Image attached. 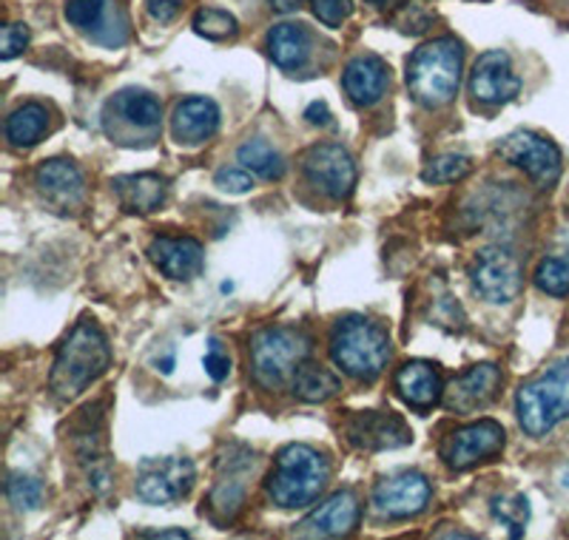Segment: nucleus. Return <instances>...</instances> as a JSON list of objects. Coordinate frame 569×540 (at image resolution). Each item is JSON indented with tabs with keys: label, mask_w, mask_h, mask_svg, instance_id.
Listing matches in <instances>:
<instances>
[{
	"label": "nucleus",
	"mask_w": 569,
	"mask_h": 540,
	"mask_svg": "<svg viewBox=\"0 0 569 540\" xmlns=\"http://www.w3.org/2000/svg\"><path fill=\"white\" fill-rule=\"evenodd\" d=\"M109 364L111 350L103 330L91 319H83V322L74 324V330L60 344L49 384H52L58 399L71 401L78 399L83 390H89L109 370Z\"/></svg>",
	"instance_id": "nucleus-1"
},
{
	"label": "nucleus",
	"mask_w": 569,
	"mask_h": 540,
	"mask_svg": "<svg viewBox=\"0 0 569 540\" xmlns=\"http://www.w3.org/2000/svg\"><path fill=\"white\" fill-rule=\"evenodd\" d=\"M465 66V46L453 38H439L416 49L408 60V91L425 109H439L456 97Z\"/></svg>",
	"instance_id": "nucleus-2"
},
{
	"label": "nucleus",
	"mask_w": 569,
	"mask_h": 540,
	"mask_svg": "<svg viewBox=\"0 0 569 540\" xmlns=\"http://www.w3.org/2000/svg\"><path fill=\"white\" fill-rule=\"evenodd\" d=\"M330 359L356 381H376L390 361V336L365 316H345L330 330Z\"/></svg>",
	"instance_id": "nucleus-3"
},
{
	"label": "nucleus",
	"mask_w": 569,
	"mask_h": 540,
	"mask_svg": "<svg viewBox=\"0 0 569 540\" xmlns=\"http://www.w3.org/2000/svg\"><path fill=\"white\" fill-rule=\"evenodd\" d=\"M328 478L330 467L322 452L308 444H288L279 450L271 476H268V498L279 509L311 507L328 487Z\"/></svg>",
	"instance_id": "nucleus-4"
},
{
	"label": "nucleus",
	"mask_w": 569,
	"mask_h": 540,
	"mask_svg": "<svg viewBox=\"0 0 569 540\" xmlns=\"http://www.w3.org/2000/svg\"><path fill=\"white\" fill-rule=\"evenodd\" d=\"M518 424L527 436L541 438L569 419V359L547 367L541 376L521 384L516 396Z\"/></svg>",
	"instance_id": "nucleus-5"
},
{
	"label": "nucleus",
	"mask_w": 569,
	"mask_h": 540,
	"mask_svg": "<svg viewBox=\"0 0 569 540\" xmlns=\"http://www.w3.org/2000/svg\"><path fill=\"white\" fill-rule=\"evenodd\" d=\"M308 356H311V339L299 328H288V324L262 328L251 339L253 381L266 390H277L297 376Z\"/></svg>",
	"instance_id": "nucleus-6"
},
{
	"label": "nucleus",
	"mask_w": 569,
	"mask_h": 540,
	"mask_svg": "<svg viewBox=\"0 0 569 540\" xmlns=\"http://www.w3.org/2000/svg\"><path fill=\"white\" fill-rule=\"evenodd\" d=\"M498 157L510 166L521 168L536 186L552 188L561 177V151L552 140L536 131H512L496 146Z\"/></svg>",
	"instance_id": "nucleus-7"
},
{
	"label": "nucleus",
	"mask_w": 569,
	"mask_h": 540,
	"mask_svg": "<svg viewBox=\"0 0 569 540\" xmlns=\"http://www.w3.org/2000/svg\"><path fill=\"white\" fill-rule=\"evenodd\" d=\"M470 282L485 302L510 304L525 288V270L505 248H485L479 257L472 259Z\"/></svg>",
	"instance_id": "nucleus-8"
},
{
	"label": "nucleus",
	"mask_w": 569,
	"mask_h": 540,
	"mask_svg": "<svg viewBox=\"0 0 569 540\" xmlns=\"http://www.w3.org/2000/svg\"><path fill=\"white\" fill-rule=\"evenodd\" d=\"M197 481V470L191 458H157V461H146L137 476V498L151 507H169V503L180 501L191 492Z\"/></svg>",
	"instance_id": "nucleus-9"
},
{
	"label": "nucleus",
	"mask_w": 569,
	"mask_h": 540,
	"mask_svg": "<svg viewBox=\"0 0 569 540\" xmlns=\"http://www.w3.org/2000/svg\"><path fill=\"white\" fill-rule=\"evenodd\" d=\"M305 177L317 186L319 191L328 193L330 200H348L356 188V162L348 149L337 142H322L313 146L302 160Z\"/></svg>",
	"instance_id": "nucleus-10"
},
{
	"label": "nucleus",
	"mask_w": 569,
	"mask_h": 540,
	"mask_svg": "<svg viewBox=\"0 0 569 540\" xmlns=\"http://www.w3.org/2000/svg\"><path fill=\"white\" fill-rule=\"evenodd\" d=\"M505 427L498 421L485 419L470 427H461L441 444V458L450 470H470L476 463L498 456L507 441Z\"/></svg>",
	"instance_id": "nucleus-11"
},
{
	"label": "nucleus",
	"mask_w": 569,
	"mask_h": 540,
	"mask_svg": "<svg viewBox=\"0 0 569 540\" xmlns=\"http://www.w3.org/2000/svg\"><path fill=\"white\" fill-rule=\"evenodd\" d=\"M345 438L356 450L368 452H382V450H399V447L413 441V432L405 424L401 416L396 412H379V410H365L353 412L345 421Z\"/></svg>",
	"instance_id": "nucleus-12"
},
{
	"label": "nucleus",
	"mask_w": 569,
	"mask_h": 540,
	"mask_svg": "<svg viewBox=\"0 0 569 540\" xmlns=\"http://www.w3.org/2000/svg\"><path fill=\"white\" fill-rule=\"evenodd\" d=\"M370 501H373V512L379 518L405 521V518L425 512V507L430 503V481L421 472H399V476L376 483Z\"/></svg>",
	"instance_id": "nucleus-13"
},
{
	"label": "nucleus",
	"mask_w": 569,
	"mask_h": 540,
	"mask_svg": "<svg viewBox=\"0 0 569 540\" xmlns=\"http://www.w3.org/2000/svg\"><path fill=\"white\" fill-rule=\"evenodd\" d=\"M521 91V80L512 71L510 54L501 49H490L476 60L470 71V94L485 106H505L516 100Z\"/></svg>",
	"instance_id": "nucleus-14"
},
{
	"label": "nucleus",
	"mask_w": 569,
	"mask_h": 540,
	"mask_svg": "<svg viewBox=\"0 0 569 540\" xmlns=\"http://www.w3.org/2000/svg\"><path fill=\"white\" fill-rule=\"evenodd\" d=\"M34 186L52 211H74L86 202V180L80 168L69 160H46L34 171Z\"/></svg>",
	"instance_id": "nucleus-15"
},
{
	"label": "nucleus",
	"mask_w": 569,
	"mask_h": 540,
	"mask_svg": "<svg viewBox=\"0 0 569 540\" xmlns=\"http://www.w3.org/2000/svg\"><path fill=\"white\" fill-rule=\"evenodd\" d=\"M498 387H501V370L496 364H476L445 387L441 401L456 416H470L476 410H485L496 399Z\"/></svg>",
	"instance_id": "nucleus-16"
},
{
	"label": "nucleus",
	"mask_w": 569,
	"mask_h": 540,
	"mask_svg": "<svg viewBox=\"0 0 569 540\" xmlns=\"http://www.w3.org/2000/svg\"><path fill=\"white\" fill-rule=\"evenodd\" d=\"M359 518H362V503H359V498L353 492H337L322 507L313 509L293 529V534L297 538H345V534H350L359 527Z\"/></svg>",
	"instance_id": "nucleus-17"
},
{
	"label": "nucleus",
	"mask_w": 569,
	"mask_h": 540,
	"mask_svg": "<svg viewBox=\"0 0 569 540\" xmlns=\"http://www.w3.org/2000/svg\"><path fill=\"white\" fill-rule=\"evenodd\" d=\"M69 27L89 34L98 43L120 46L126 40V18L111 7V0H66L63 9Z\"/></svg>",
	"instance_id": "nucleus-18"
},
{
	"label": "nucleus",
	"mask_w": 569,
	"mask_h": 540,
	"mask_svg": "<svg viewBox=\"0 0 569 540\" xmlns=\"http://www.w3.org/2000/svg\"><path fill=\"white\" fill-rule=\"evenodd\" d=\"M149 257L174 282H191L206 264L202 244L191 237H157L149 244Z\"/></svg>",
	"instance_id": "nucleus-19"
},
{
	"label": "nucleus",
	"mask_w": 569,
	"mask_h": 540,
	"mask_svg": "<svg viewBox=\"0 0 569 540\" xmlns=\"http://www.w3.org/2000/svg\"><path fill=\"white\" fill-rule=\"evenodd\" d=\"M390 69L376 54H356L342 71V89L353 106L379 103L388 91Z\"/></svg>",
	"instance_id": "nucleus-20"
},
{
	"label": "nucleus",
	"mask_w": 569,
	"mask_h": 540,
	"mask_svg": "<svg viewBox=\"0 0 569 540\" xmlns=\"http://www.w3.org/2000/svg\"><path fill=\"white\" fill-rule=\"evenodd\" d=\"M233 452H237V447L228 450V458H222L220 478H217V487L211 492V509L226 521H231L233 514L240 512L242 501H246V476L253 467L251 452L242 450V447L240 456H233Z\"/></svg>",
	"instance_id": "nucleus-21"
},
{
	"label": "nucleus",
	"mask_w": 569,
	"mask_h": 540,
	"mask_svg": "<svg viewBox=\"0 0 569 540\" xmlns=\"http://www.w3.org/2000/svg\"><path fill=\"white\" fill-rule=\"evenodd\" d=\"M220 129V109L208 97H188L177 103L174 117H171V131L180 146H200L211 140Z\"/></svg>",
	"instance_id": "nucleus-22"
},
{
	"label": "nucleus",
	"mask_w": 569,
	"mask_h": 540,
	"mask_svg": "<svg viewBox=\"0 0 569 540\" xmlns=\"http://www.w3.org/2000/svg\"><path fill=\"white\" fill-rule=\"evenodd\" d=\"M396 390H399L401 401L413 407V410H430L445 396L439 373L427 361H408V364H401L399 373H396Z\"/></svg>",
	"instance_id": "nucleus-23"
},
{
	"label": "nucleus",
	"mask_w": 569,
	"mask_h": 540,
	"mask_svg": "<svg viewBox=\"0 0 569 540\" xmlns=\"http://www.w3.org/2000/svg\"><path fill=\"white\" fill-rule=\"evenodd\" d=\"M106 117H117V120L137 131H149L154 134L160 129L162 106L154 94L142 89H126L114 94L106 106Z\"/></svg>",
	"instance_id": "nucleus-24"
},
{
	"label": "nucleus",
	"mask_w": 569,
	"mask_h": 540,
	"mask_svg": "<svg viewBox=\"0 0 569 540\" xmlns=\"http://www.w3.org/2000/svg\"><path fill=\"white\" fill-rule=\"evenodd\" d=\"M313 52V34L302 23H279L268 32V54L282 71H299Z\"/></svg>",
	"instance_id": "nucleus-25"
},
{
	"label": "nucleus",
	"mask_w": 569,
	"mask_h": 540,
	"mask_svg": "<svg viewBox=\"0 0 569 540\" xmlns=\"http://www.w3.org/2000/svg\"><path fill=\"white\" fill-rule=\"evenodd\" d=\"M111 186L120 206L131 213H151L166 202V180L157 174L117 177Z\"/></svg>",
	"instance_id": "nucleus-26"
},
{
	"label": "nucleus",
	"mask_w": 569,
	"mask_h": 540,
	"mask_svg": "<svg viewBox=\"0 0 569 540\" xmlns=\"http://www.w3.org/2000/svg\"><path fill=\"white\" fill-rule=\"evenodd\" d=\"M49 129V111L40 103H27L7 117V140L12 149H32Z\"/></svg>",
	"instance_id": "nucleus-27"
},
{
	"label": "nucleus",
	"mask_w": 569,
	"mask_h": 540,
	"mask_svg": "<svg viewBox=\"0 0 569 540\" xmlns=\"http://www.w3.org/2000/svg\"><path fill=\"white\" fill-rule=\"evenodd\" d=\"M337 392H339V379L319 364H308V361H305V364L297 370V376H293V396H297L299 401L322 404V401L333 399Z\"/></svg>",
	"instance_id": "nucleus-28"
},
{
	"label": "nucleus",
	"mask_w": 569,
	"mask_h": 540,
	"mask_svg": "<svg viewBox=\"0 0 569 540\" xmlns=\"http://www.w3.org/2000/svg\"><path fill=\"white\" fill-rule=\"evenodd\" d=\"M237 160L242 168H248L251 174L262 177V180H282L284 177V160L273 146L266 140H248L237 149Z\"/></svg>",
	"instance_id": "nucleus-29"
},
{
	"label": "nucleus",
	"mask_w": 569,
	"mask_h": 540,
	"mask_svg": "<svg viewBox=\"0 0 569 540\" xmlns=\"http://www.w3.org/2000/svg\"><path fill=\"white\" fill-rule=\"evenodd\" d=\"M492 518L507 527L510 538H521L527 521H530V503L525 496H501L492 501Z\"/></svg>",
	"instance_id": "nucleus-30"
},
{
	"label": "nucleus",
	"mask_w": 569,
	"mask_h": 540,
	"mask_svg": "<svg viewBox=\"0 0 569 540\" xmlns=\"http://www.w3.org/2000/svg\"><path fill=\"white\" fill-rule=\"evenodd\" d=\"M538 290L550 297H569V257H547L536 268Z\"/></svg>",
	"instance_id": "nucleus-31"
},
{
	"label": "nucleus",
	"mask_w": 569,
	"mask_h": 540,
	"mask_svg": "<svg viewBox=\"0 0 569 540\" xmlns=\"http://www.w3.org/2000/svg\"><path fill=\"white\" fill-rule=\"evenodd\" d=\"M472 171V162L470 157L465 154H445V157H436L430 166L421 171V180L425 182H433V186H445V182H459L465 180L467 174Z\"/></svg>",
	"instance_id": "nucleus-32"
},
{
	"label": "nucleus",
	"mask_w": 569,
	"mask_h": 540,
	"mask_svg": "<svg viewBox=\"0 0 569 540\" xmlns=\"http://www.w3.org/2000/svg\"><path fill=\"white\" fill-rule=\"evenodd\" d=\"M7 498L18 512H32L43 503V483L32 476H9Z\"/></svg>",
	"instance_id": "nucleus-33"
},
{
	"label": "nucleus",
	"mask_w": 569,
	"mask_h": 540,
	"mask_svg": "<svg viewBox=\"0 0 569 540\" xmlns=\"http://www.w3.org/2000/svg\"><path fill=\"white\" fill-rule=\"evenodd\" d=\"M237 18L222 9H200L194 18V32L208 40H228L237 34Z\"/></svg>",
	"instance_id": "nucleus-34"
},
{
	"label": "nucleus",
	"mask_w": 569,
	"mask_h": 540,
	"mask_svg": "<svg viewBox=\"0 0 569 540\" xmlns=\"http://www.w3.org/2000/svg\"><path fill=\"white\" fill-rule=\"evenodd\" d=\"M311 3L313 14L330 29L342 27L345 20L350 18V12H353V3H350V0H311Z\"/></svg>",
	"instance_id": "nucleus-35"
},
{
	"label": "nucleus",
	"mask_w": 569,
	"mask_h": 540,
	"mask_svg": "<svg viewBox=\"0 0 569 540\" xmlns=\"http://www.w3.org/2000/svg\"><path fill=\"white\" fill-rule=\"evenodd\" d=\"M217 188L226 193H248L253 188L251 174H248V168H220L217 177H213Z\"/></svg>",
	"instance_id": "nucleus-36"
},
{
	"label": "nucleus",
	"mask_w": 569,
	"mask_h": 540,
	"mask_svg": "<svg viewBox=\"0 0 569 540\" xmlns=\"http://www.w3.org/2000/svg\"><path fill=\"white\" fill-rule=\"evenodd\" d=\"M202 364H206V373L211 376L213 381L228 379V373H231V359H228V356L222 353L220 341H217V339L208 341V356H206V359H202Z\"/></svg>",
	"instance_id": "nucleus-37"
},
{
	"label": "nucleus",
	"mask_w": 569,
	"mask_h": 540,
	"mask_svg": "<svg viewBox=\"0 0 569 540\" xmlns=\"http://www.w3.org/2000/svg\"><path fill=\"white\" fill-rule=\"evenodd\" d=\"M29 43V29L23 23H7L3 27V60H12L18 58Z\"/></svg>",
	"instance_id": "nucleus-38"
},
{
	"label": "nucleus",
	"mask_w": 569,
	"mask_h": 540,
	"mask_svg": "<svg viewBox=\"0 0 569 540\" xmlns=\"http://www.w3.org/2000/svg\"><path fill=\"white\" fill-rule=\"evenodd\" d=\"M146 9H149V18L154 23L166 27V23H171L180 14L182 0H146Z\"/></svg>",
	"instance_id": "nucleus-39"
},
{
	"label": "nucleus",
	"mask_w": 569,
	"mask_h": 540,
	"mask_svg": "<svg viewBox=\"0 0 569 540\" xmlns=\"http://www.w3.org/2000/svg\"><path fill=\"white\" fill-rule=\"evenodd\" d=\"M305 120L311 122V126H328L330 109L325 103H311L308 109H305Z\"/></svg>",
	"instance_id": "nucleus-40"
},
{
	"label": "nucleus",
	"mask_w": 569,
	"mask_h": 540,
	"mask_svg": "<svg viewBox=\"0 0 569 540\" xmlns=\"http://www.w3.org/2000/svg\"><path fill=\"white\" fill-rule=\"evenodd\" d=\"M277 12H293V9H299V3L302 0H268Z\"/></svg>",
	"instance_id": "nucleus-41"
},
{
	"label": "nucleus",
	"mask_w": 569,
	"mask_h": 540,
	"mask_svg": "<svg viewBox=\"0 0 569 540\" xmlns=\"http://www.w3.org/2000/svg\"><path fill=\"white\" fill-rule=\"evenodd\" d=\"M146 538H188V532L182 529H162V532H142Z\"/></svg>",
	"instance_id": "nucleus-42"
},
{
	"label": "nucleus",
	"mask_w": 569,
	"mask_h": 540,
	"mask_svg": "<svg viewBox=\"0 0 569 540\" xmlns=\"http://www.w3.org/2000/svg\"><path fill=\"white\" fill-rule=\"evenodd\" d=\"M368 3H373V7H388V3H393V0H368Z\"/></svg>",
	"instance_id": "nucleus-43"
}]
</instances>
